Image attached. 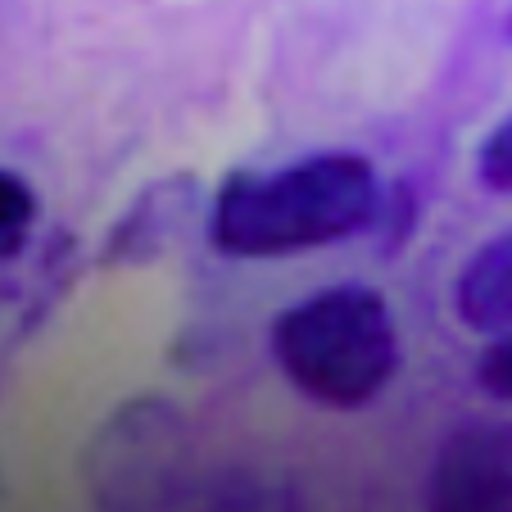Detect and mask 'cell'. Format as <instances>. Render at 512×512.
Listing matches in <instances>:
<instances>
[{
    "instance_id": "6da1fadb",
    "label": "cell",
    "mask_w": 512,
    "mask_h": 512,
    "mask_svg": "<svg viewBox=\"0 0 512 512\" xmlns=\"http://www.w3.org/2000/svg\"><path fill=\"white\" fill-rule=\"evenodd\" d=\"M377 209V168L349 150H322L227 177L209 209V245L227 259H290L368 232Z\"/></svg>"
},
{
    "instance_id": "7a4b0ae2",
    "label": "cell",
    "mask_w": 512,
    "mask_h": 512,
    "mask_svg": "<svg viewBox=\"0 0 512 512\" xmlns=\"http://www.w3.org/2000/svg\"><path fill=\"white\" fill-rule=\"evenodd\" d=\"M272 358L309 404L368 408L399 372L395 313L372 286H327L272 318Z\"/></svg>"
},
{
    "instance_id": "3957f363",
    "label": "cell",
    "mask_w": 512,
    "mask_h": 512,
    "mask_svg": "<svg viewBox=\"0 0 512 512\" xmlns=\"http://www.w3.org/2000/svg\"><path fill=\"white\" fill-rule=\"evenodd\" d=\"M431 512H512V422L454 426L431 467Z\"/></svg>"
},
{
    "instance_id": "277c9868",
    "label": "cell",
    "mask_w": 512,
    "mask_h": 512,
    "mask_svg": "<svg viewBox=\"0 0 512 512\" xmlns=\"http://www.w3.org/2000/svg\"><path fill=\"white\" fill-rule=\"evenodd\" d=\"M454 309L472 331H512V232L485 241L454 281Z\"/></svg>"
},
{
    "instance_id": "5b68a950",
    "label": "cell",
    "mask_w": 512,
    "mask_h": 512,
    "mask_svg": "<svg viewBox=\"0 0 512 512\" xmlns=\"http://www.w3.org/2000/svg\"><path fill=\"white\" fill-rule=\"evenodd\" d=\"M37 191L23 173L14 168H0V263H10L23 254V245L32 241V227H37Z\"/></svg>"
},
{
    "instance_id": "8992f818",
    "label": "cell",
    "mask_w": 512,
    "mask_h": 512,
    "mask_svg": "<svg viewBox=\"0 0 512 512\" xmlns=\"http://www.w3.org/2000/svg\"><path fill=\"white\" fill-rule=\"evenodd\" d=\"M476 177H481L485 191L512 195V114L481 141V155H476Z\"/></svg>"
},
{
    "instance_id": "52a82bcc",
    "label": "cell",
    "mask_w": 512,
    "mask_h": 512,
    "mask_svg": "<svg viewBox=\"0 0 512 512\" xmlns=\"http://www.w3.org/2000/svg\"><path fill=\"white\" fill-rule=\"evenodd\" d=\"M476 381H481L494 399L512 404V331H499V340H494V345L481 354Z\"/></svg>"
},
{
    "instance_id": "ba28073f",
    "label": "cell",
    "mask_w": 512,
    "mask_h": 512,
    "mask_svg": "<svg viewBox=\"0 0 512 512\" xmlns=\"http://www.w3.org/2000/svg\"><path fill=\"white\" fill-rule=\"evenodd\" d=\"M508 41H512V19H508Z\"/></svg>"
}]
</instances>
